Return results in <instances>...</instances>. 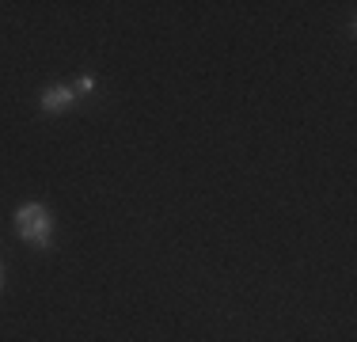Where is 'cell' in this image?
I'll return each instance as SVG.
<instances>
[{
    "mask_svg": "<svg viewBox=\"0 0 357 342\" xmlns=\"http://www.w3.org/2000/svg\"><path fill=\"white\" fill-rule=\"evenodd\" d=\"M15 232H20L23 244L46 251L50 239H54V217H50V209L42 202H23L15 209Z\"/></svg>",
    "mask_w": 357,
    "mask_h": 342,
    "instance_id": "cell-1",
    "label": "cell"
},
{
    "mask_svg": "<svg viewBox=\"0 0 357 342\" xmlns=\"http://www.w3.org/2000/svg\"><path fill=\"white\" fill-rule=\"evenodd\" d=\"M73 91H76V96H88V91H96V76H91V73L80 76V80L73 84Z\"/></svg>",
    "mask_w": 357,
    "mask_h": 342,
    "instance_id": "cell-3",
    "label": "cell"
},
{
    "mask_svg": "<svg viewBox=\"0 0 357 342\" xmlns=\"http://www.w3.org/2000/svg\"><path fill=\"white\" fill-rule=\"evenodd\" d=\"M42 110H46V114H61V110H69L73 103H76V91L73 88H61V84H54V88H46L42 91Z\"/></svg>",
    "mask_w": 357,
    "mask_h": 342,
    "instance_id": "cell-2",
    "label": "cell"
},
{
    "mask_svg": "<svg viewBox=\"0 0 357 342\" xmlns=\"http://www.w3.org/2000/svg\"><path fill=\"white\" fill-rule=\"evenodd\" d=\"M0 285H4V270H0Z\"/></svg>",
    "mask_w": 357,
    "mask_h": 342,
    "instance_id": "cell-4",
    "label": "cell"
}]
</instances>
